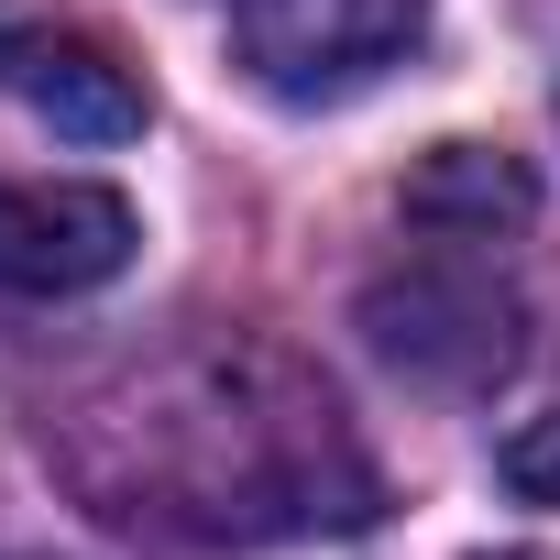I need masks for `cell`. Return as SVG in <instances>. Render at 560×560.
Masks as SVG:
<instances>
[{
	"label": "cell",
	"instance_id": "cell-1",
	"mask_svg": "<svg viewBox=\"0 0 560 560\" xmlns=\"http://www.w3.org/2000/svg\"><path fill=\"white\" fill-rule=\"evenodd\" d=\"M56 451L100 494V516L154 538H209V549L363 527L385 494L330 385L264 341L132 363L110 396H89L56 429Z\"/></svg>",
	"mask_w": 560,
	"mask_h": 560
},
{
	"label": "cell",
	"instance_id": "cell-2",
	"mask_svg": "<svg viewBox=\"0 0 560 560\" xmlns=\"http://www.w3.org/2000/svg\"><path fill=\"white\" fill-rule=\"evenodd\" d=\"M363 330H374V352H385L407 385L472 396V385H494V374L516 363L527 298H516V275L494 264V242L418 231V253L363 287Z\"/></svg>",
	"mask_w": 560,
	"mask_h": 560
},
{
	"label": "cell",
	"instance_id": "cell-3",
	"mask_svg": "<svg viewBox=\"0 0 560 560\" xmlns=\"http://www.w3.org/2000/svg\"><path fill=\"white\" fill-rule=\"evenodd\" d=\"M429 34V0H231V56L275 100H341Z\"/></svg>",
	"mask_w": 560,
	"mask_h": 560
},
{
	"label": "cell",
	"instance_id": "cell-4",
	"mask_svg": "<svg viewBox=\"0 0 560 560\" xmlns=\"http://www.w3.org/2000/svg\"><path fill=\"white\" fill-rule=\"evenodd\" d=\"M143 220L121 187L89 176H0V287L12 298H89L132 264Z\"/></svg>",
	"mask_w": 560,
	"mask_h": 560
},
{
	"label": "cell",
	"instance_id": "cell-5",
	"mask_svg": "<svg viewBox=\"0 0 560 560\" xmlns=\"http://www.w3.org/2000/svg\"><path fill=\"white\" fill-rule=\"evenodd\" d=\"M0 89H12L34 121H56L67 143H132L154 121L143 78L100 45V34H67V23H23L0 0Z\"/></svg>",
	"mask_w": 560,
	"mask_h": 560
},
{
	"label": "cell",
	"instance_id": "cell-6",
	"mask_svg": "<svg viewBox=\"0 0 560 560\" xmlns=\"http://www.w3.org/2000/svg\"><path fill=\"white\" fill-rule=\"evenodd\" d=\"M407 231H451V242H516L527 209H538V176L494 143H429L418 176L396 187Z\"/></svg>",
	"mask_w": 560,
	"mask_h": 560
},
{
	"label": "cell",
	"instance_id": "cell-7",
	"mask_svg": "<svg viewBox=\"0 0 560 560\" xmlns=\"http://www.w3.org/2000/svg\"><path fill=\"white\" fill-rule=\"evenodd\" d=\"M494 472H505L516 494H538V505H560V407H538L527 429H505V451H494Z\"/></svg>",
	"mask_w": 560,
	"mask_h": 560
},
{
	"label": "cell",
	"instance_id": "cell-8",
	"mask_svg": "<svg viewBox=\"0 0 560 560\" xmlns=\"http://www.w3.org/2000/svg\"><path fill=\"white\" fill-rule=\"evenodd\" d=\"M483 560H549V549H483Z\"/></svg>",
	"mask_w": 560,
	"mask_h": 560
}]
</instances>
